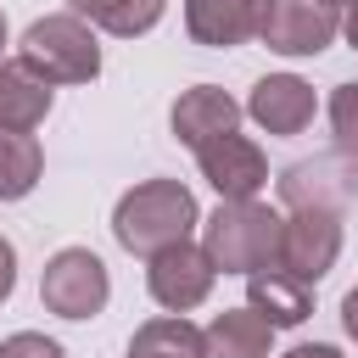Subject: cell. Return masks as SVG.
I'll return each instance as SVG.
<instances>
[{"mask_svg": "<svg viewBox=\"0 0 358 358\" xmlns=\"http://www.w3.org/2000/svg\"><path fill=\"white\" fill-rule=\"evenodd\" d=\"M274 0H185V34L207 50H235L263 34Z\"/></svg>", "mask_w": 358, "mask_h": 358, "instance_id": "30bf717a", "label": "cell"}, {"mask_svg": "<svg viewBox=\"0 0 358 358\" xmlns=\"http://www.w3.org/2000/svg\"><path fill=\"white\" fill-rule=\"evenodd\" d=\"M0 50H6V11H0Z\"/></svg>", "mask_w": 358, "mask_h": 358, "instance_id": "d4e9b609", "label": "cell"}, {"mask_svg": "<svg viewBox=\"0 0 358 358\" xmlns=\"http://www.w3.org/2000/svg\"><path fill=\"white\" fill-rule=\"evenodd\" d=\"M11 291H17V246L0 235V302H6Z\"/></svg>", "mask_w": 358, "mask_h": 358, "instance_id": "44dd1931", "label": "cell"}, {"mask_svg": "<svg viewBox=\"0 0 358 358\" xmlns=\"http://www.w3.org/2000/svg\"><path fill=\"white\" fill-rule=\"evenodd\" d=\"M67 11H78L90 28H101L112 39H140L162 22L168 0H67Z\"/></svg>", "mask_w": 358, "mask_h": 358, "instance_id": "9a60e30c", "label": "cell"}, {"mask_svg": "<svg viewBox=\"0 0 358 358\" xmlns=\"http://www.w3.org/2000/svg\"><path fill=\"white\" fill-rule=\"evenodd\" d=\"M246 308L263 313L274 330H291V324H308V313H313V285L291 280L285 268H263V274H246Z\"/></svg>", "mask_w": 358, "mask_h": 358, "instance_id": "7c38bea8", "label": "cell"}, {"mask_svg": "<svg viewBox=\"0 0 358 358\" xmlns=\"http://www.w3.org/2000/svg\"><path fill=\"white\" fill-rule=\"evenodd\" d=\"M330 134L341 157H358V84H336L330 95Z\"/></svg>", "mask_w": 358, "mask_h": 358, "instance_id": "d6986e66", "label": "cell"}, {"mask_svg": "<svg viewBox=\"0 0 358 358\" xmlns=\"http://www.w3.org/2000/svg\"><path fill=\"white\" fill-rule=\"evenodd\" d=\"M196 168H201V179L218 190V201H246V196H257V190L268 185V157H263V145L246 140L241 129L196 145Z\"/></svg>", "mask_w": 358, "mask_h": 358, "instance_id": "52a82bcc", "label": "cell"}, {"mask_svg": "<svg viewBox=\"0 0 358 358\" xmlns=\"http://www.w3.org/2000/svg\"><path fill=\"white\" fill-rule=\"evenodd\" d=\"M280 196H285V207H341L352 196V185L336 173V162H296V168H285Z\"/></svg>", "mask_w": 358, "mask_h": 358, "instance_id": "ac0fdd59", "label": "cell"}, {"mask_svg": "<svg viewBox=\"0 0 358 358\" xmlns=\"http://www.w3.org/2000/svg\"><path fill=\"white\" fill-rule=\"evenodd\" d=\"M336 34H341L336 6H324V0H274L257 39L274 56H319V50L336 45Z\"/></svg>", "mask_w": 358, "mask_h": 358, "instance_id": "ba28073f", "label": "cell"}, {"mask_svg": "<svg viewBox=\"0 0 358 358\" xmlns=\"http://www.w3.org/2000/svg\"><path fill=\"white\" fill-rule=\"evenodd\" d=\"M0 358H67V352H62V341H50L39 330H17L0 341Z\"/></svg>", "mask_w": 358, "mask_h": 358, "instance_id": "ffe728a7", "label": "cell"}, {"mask_svg": "<svg viewBox=\"0 0 358 358\" xmlns=\"http://www.w3.org/2000/svg\"><path fill=\"white\" fill-rule=\"evenodd\" d=\"M324 6H347V0H324Z\"/></svg>", "mask_w": 358, "mask_h": 358, "instance_id": "484cf974", "label": "cell"}, {"mask_svg": "<svg viewBox=\"0 0 358 358\" xmlns=\"http://www.w3.org/2000/svg\"><path fill=\"white\" fill-rule=\"evenodd\" d=\"M50 117V84L28 78L17 62H0V129H39Z\"/></svg>", "mask_w": 358, "mask_h": 358, "instance_id": "2e32d148", "label": "cell"}, {"mask_svg": "<svg viewBox=\"0 0 358 358\" xmlns=\"http://www.w3.org/2000/svg\"><path fill=\"white\" fill-rule=\"evenodd\" d=\"M129 358H207V336L185 313H157L129 336Z\"/></svg>", "mask_w": 358, "mask_h": 358, "instance_id": "5bb4252c", "label": "cell"}, {"mask_svg": "<svg viewBox=\"0 0 358 358\" xmlns=\"http://www.w3.org/2000/svg\"><path fill=\"white\" fill-rule=\"evenodd\" d=\"M341 330H347V341L358 347V285L341 296Z\"/></svg>", "mask_w": 358, "mask_h": 358, "instance_id": "603a6c76", "label": "cell"}, {"mask_svg": "<svg viewBox=\"0 0 358 358\" xmlns=\"http://www.w3.org/2000/svg\"><path fill=\"white\" fill-rule=\"evenodd\" d=\"M241 112H246L263 134H302V129L313 123V112H319V95H313V84L296 78V73H268V78L252 84V95H246Z\"/></svg>", "mask_w": 358, "mask_h": 358, "instance_id": "9c48e42d", "label": "cell"}, {"mask_svg": "<svg viewBox=\"0 0 358 358\" xmlns=\"http://www.w3.org/2000/svg\"><path fill=\"white\" fill-rule=\"evenodd\" d=\"M280 229H285V213H274L257 196L218 201V213L201 218V252L218 274H263V268H280Z\"/></svg>", "mask_w": 358, "mask_h": 358, "instance_id": "7a4b0ae2", "label": "cell"}, {"mask_svg": "<svg viewBox=\"0 0 358 358\" xmlns=\"http://www.w3.org/2000/svg\"><path fill=\"white\" fill-rule=\"evenodd\" d=\"M213 280L218 268L207 263V252L196 241H179V246H162L157 257H145V291L162 313H190L213 296Z\"/></svg>", "mask_w": 358, "mask_h": 358, "instance_id": "8992f818", "label": "cell"}, {"mask_svg": "<svg viewBox=\"0 0 358 358\" xmlns=\"http://www.w3.org/2000/svg\"><path fill=\"white\" fill-rule=\"evenodd\" d=\"M201 336H207V358H268V347H274V324L252 308L213 313V324Z\"/></svg>", "mask_w": 358, "mask_h": 358, "instance_id": "4fadbf2b", "label": "cell"}, {"mask_svg": "<svg viewBox=\"0 0 358 358\" xmlns=\"http://www.w3.org/2000/svg\"><path fill=\"white\" fill-rule=\"evenodd\" d=\"M196 224H201V207H196L190 185H179V179H140L112 207V235L129 257H157L162 246L190 241Z\"/></svg>", "mask_w": 358, "mask_h": 358, "instance_id": "6da1fadb", "label": "cell"}, {"mask_svg": "<svg viewBox=\"0 0 358 358\" xmlns=\"http://www.w3.org/2000/svg\"><path fill=\"white\" fill-rule=\"evenodd\" d=\"M241 101L229 95V90H218V84H190V90H179V101H173V112H168V129H173V140L179 145H207V140H218V134H229V129H241Z\"/></svg>", "mask_w": 358, "mask_h": 358, "instance_id": "8fae6325", "label": "cell"}, {"mask_svg": "<svg viewBox=\"0 0 358 358\" xmlns=\"http://www.w3.org/2000/svg\"><path fill=\"white\" fill-rule=\"evenodd\" d=\"M17 67L50 90L90 84L101 73V39L78 11H50V17L28 22V34L17 39Z\"/></svg>", "mask_w": 358, "mask_h": 358, "instance_id": "3957f363", "label": "cell"}, {"mask_svg": "<svg viewBox=\"0 0 358 358\" xmlns=\"http://www.w3.org/2000/svg\"><path fill=\"white\" fill-rule=\"evenodd\" d=\"M39 302L56 319H95L112 302V274L90 246H62L39 274Z\"/></svg>", "mask_w": 358, "mask_h": 358, "instance_id": "277c9868", "label": "cell"}, {"mask_svg": "<svg viewBox=\"0 0 358 358\" xmlns=\"http://www.w3.org/2000/svg\"><path fill=\"white\" fill-rule=\"evenodd\" d=\"M341 257V207H291L280 229V268L302 285H319Z\"/></svg>", "mask_w": 358, "mask_h": 358, "instance_id": "5b68a950", "label": "cell"}, {"mask_svg": "<svg viewBox=\"0 0 358 358\" xmlns=\"http://www.w3.org/2000/svg\"><path fill=\"white\" fill-rule=\"evenodd\" d=\"M45 173V151L34 129H0V201H22Z\"/></svg>", "mask_w": 358, "mask_h": 358, "instance_id": "e0dca14e", "label": "cell"}, {"mask_svg": "<svg viewBox=\"0 0 358 358\" xmlns=\"http://www.w3.org/2000/svg\"><path fill=\"white\" fill-rule=\"evenodd\" d=\"M341 34H347V45L358 50V0H347V17H341Z\"/></svg>", "mask_w": 358, "mask_h": 358, "instance_id": "cb8c5ba5", "label": "cell"}, {"mask_svg": "<svg viewBox=\"0 0 358 358\" xmlns=\"http://www.w3.org/2000/svg\"><path fill=\"white\" fill-rule=\"evenodd\" d=\"M280 358H341V347H336V341H296V347L280 352Z\"/></svg>", "mask_w": 358, "mask_h": 358, "instance_id": "7402d4cb", "label": "cell"}]
</instances>
